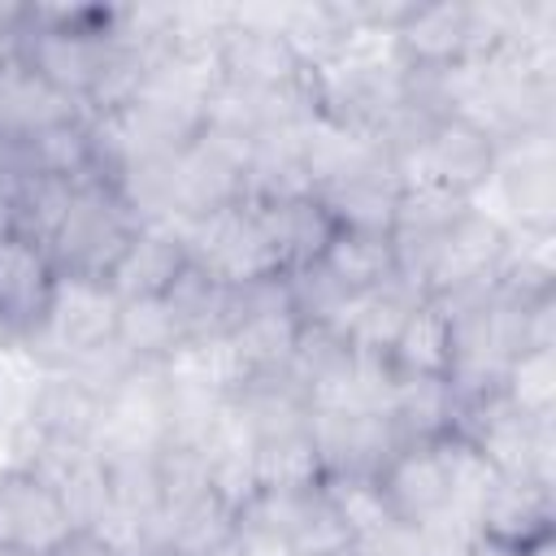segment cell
I'll use <instances>...</instances> for the list:
<instances>
[{
  "mask_svg": "<svg viewBox=\"0 0 556 556\" xmlns=\"http://www.w3.org/2000/svg\"><path fill=\"white\" fill-rule=\"evenodd\" d=\"M117 313H122V300L104 278L61 274L48 300V313L26 343L43 361V369H78L113 348Z\"/></svg>",
  "mask_w": 556,
  "mask_h": 556,
  "instance_id": "cell-1",
  "label": "cell"
},
{
  "mask_svg": "<svg viewBox=\"0 0 556 556\" xmlns=\"http://www.w3.org/2000/svg\"><path fill=\"white\" fill-rule=\"evenodd\" d=\"M135 230H139V217L126 208L117 187L100 182V178H87V182L74 187V200H70L61 226L52 230L48 252H52L56 274L109 278V269L117 265V256L126 252Z\"/></svg>",
  "mask_w": 556,
  "mask_h": 556,
  "instance_id": "cell-2",
  "label": "cell"
},
{
  "mask_svg": "<svg viewBox=\"0 0 556 556\" xmlns=\"http://www.w3.org/2000/svg\"><path fill=\"white\" fill-rule=\"evenodd\" d=\"M500 165V139L460 113H439L400 156L404 182H434L452 195L482 200Z\"/></svg>",
  "mask_w": 556,
  "mask_h": 556,
  "instance_id": "cell-3",
  "label": "cell"
},
{
  "mask_svg": "<svg viewBox=\"0 0 556 556\" xmlns=\"http://www.w3.org/2000/svg\"><path fill=\"white\" fill-rule=\"evenodd\" d=\"M248 156L252 143L200 130L182 152L169 161V222H200L208 213H222L230 204H243L248 195Z\"/></svg>",
  "mask_w": 556,
  "mask_h": 556,
  "instance_id": "cell-4",
  "label": "cell"
},
{
  "mask_svg": "<svg viewBox=\"0 0 556 556\" xmlns=\"http://www.w3.org/2000/svg\"><path fill=\"white\" fill-rule=\"evenodd\" d=\"M182 230V243L200 269H208L222 287H248L261 278L282 274L278 256L269 248V235L261 226L256 204H230L222 213H208L200 222H174Z\"/></svg>",
  "mask_w": 556,
  "mask_h": 556,
  "instance_id": "cell-5",
  "label": "cell"
},
{
  "mask_svg": "<svg viewBox=\"0 0 556 556\" xmlns=\"http://www.w3.org/2000/svg\"><path fill=\"white\" fill-rule=\"evenodd\" d=\"M486 195L495 200V208H486L508 230H556V139L517 135L500 143V165Z\"/></svg>",
  "mask_w": 556,
  "mask_h": 556,
  "instance_id": "cell-6",
  "label": "cell"
},
{
  "mask_svg": "<svg viewBox=\"0 0 556 556\" xmlns=\"http://www.w3.org/2000/svg\"><path fill=\"white\" fill-rule=\"evenodd\" d=\"M504 252H508V226L482 200H473L434 243L426 265V295L452 300V295L491 287L500 278Z\"/></svg>",
  "mask_w": 556,
  "mask_h": 556,
  "instance_id": "cell-7",
  "label": "cell"
},
{
  "mask_svg": "<svg viewBox=\"0 0 556 556\" xmlns=\"http://www.w3.org/2000/svg\"><path fill=\"white\" fill-rule=\"evenodd\" d=\"M556 530V495L530 478L495 473L473 508V534L508 556H526L552 543Z\"/></svg>",
  "mask_w": 556,
  "mask_h": 556,
  "instance_id": "cell-8",
  "label": "cell"
},
{
  "mask_svg": "<svg viewBox=\"0 0 556 556\" xmlns=\"http://www.w3.org/2000/svg\"><path fill=\"white\" fill-rule=\"evenodd\" d=\"M308 434L321 460V478H378L387 456L404 443L382 413H330L308 408Z\"/></svg>",
  "mask_w": 556,
  "mask_h": 556,
  "instance_id": "cell-9",
  "label": "cell"
},
{
  "mask_svg": "<svg viewBox=\"0 0 556 556\" xmlns=\"http://www.w3.org/2000/svg\"><path fill=\"white\" fill-rule=\"evenodd\" d=\"M70 530L65 504L48 478L26 465H0V547L48 556Z\"/></svg>",
  "mask_w": 556,
  "mask_h": 556,
  "instance_id": "cell-10",
  "label": "cell"
},
{
  "mask_svg": "<svg viewBox=\"0 0 556 556\" xmlns=\"http://www.w3.org/2000/svg\"><path fill=\"white\" fill-rule=\"evenodd\" d=\"M56 278L61 274L52 265V252L39 239L22 230L0 235V334L30 339L48 313Z\"/></svg>",
  "mask_w": 556,
  "mask_h": 556,
  "instance_id": "cell-11",
  "label": "cell"
},
{
  "mask_svg": "<svg viewBox=\"0 0 556 556\" xmlns=\"http://www.w3.org/2000/svg\"><path fill=\"white\" fill-rule=\"evenodd\" d=\"M395 48L413 78H430L469 61V0H413L395 26Z\"/></svg>",
  "mask_w": 556,
  "mask_h": 556,
  "instance_id": "cell-12",
  "label": "cell"
},
{
  "mask_svg": "<svg viewBox=\"0 0 556 556\" xmlns=\"http://www.w3.org/2000/svg\"><path fill=\"white\" fill-rule=\"evenodd\" d=\"M217 74L235 91H278L291 87L295 78L308 74V65L295 56V48L278 30H256V26H226L217 39Z\"/></svg>",
  "mask_w": 556,
  "mask_h": 556,
  "instance_id": "cell-13",
  "label": "cell"
},
{
  "mask_svg": "<svg viewBox=\"0 0 556 556\" xmlns=\"http://www.w3.org/2000/svg\"><path fill=\"white\" fill-rule=\"evenodd\" d=\"M191 265V252L182 243V230L174 222H143L117 265L109 269V287L117 300H156L169 295V287Z\"/></svg>",
  "mask_w": 556,
  "mask_h": 556,
  "instance_id": "cell-14",
  "label": "cell"
},
{
  "mask_svg": "<svg viewBox=\"0 0 556 556\" xmlns=\"http://www.w3.org/2000/svg\"><path fill=\"white\" fill-rule=\"evenodd\" d=\"M400 191H404V174H400V161L391 152H382L374 165L348 174L343 182L317 191V200L330 208V217L339 226H352V230H378V235H391V222H395V204H400Z\"/></svg>",
  "mask_w": 556,
  "mask_h": 556,
  "instance_id": "cell-15",
  "label": "cell"
},
{
  "mask_svg": "<svg viewBox=\"0 0 556 556\" xmlns=\"http://www.w3.org/2000/svg\"><path fill=\"white\" fill-rule=\"evenodd\" d=\"M256 213H261V226L269 235V248H274L282 274L317 265L321 252L330 248L334 230H339V222L330 217V208L313 191L308 195H291V200L256 204Z\"/></svg>",
  "mask_w": 556,
  "mask_h": 556,
  "instance_id": "cell-16",
  "label": "cell"
},
{
  "mask_svg": "<svg viewBox=\"0 0 556 556\" xmlns=\"http://www.w3.org/2000/svg\"><path fill=\"white\" fill-rule=\"evenodd\" d=\"M74 117H83V109L65 100L56 87H48L39 74H30L17 56L0 65V143H22Z\"/></svg>",
  "mask_w": 556,
  "mask_h": 556,
  "instance_id": "cell-17",
  "label": "cell"
},
{
  "mask_svg": "<svg viewBox=\"0 0 556 556\" xmlns=\"http://www.w3.org/2000/svg\"><path fill=\"white\" fill-rule=\"evenodd\" d=\"M382 361L395 378H447V369H452V313L430 295L417 300L413 313L400 321Z\"/></svg>",
  "mask_w": 556,
  "mask_h": 556,
  "instance_id": "cell-18",
  "label": "cell"
},
{
  "mask_svg": "<svg viewBox=\"0 0 556 556\" xmlns=\"http://www.w3.org/2000/svg\"><path fill=\"white\" fill-rule=\"evenodd\" d=\"M100 395L104 391L91 387L78 369H48L26 430H35L43 439H65V443H91Z\"/></svg>",
  "mask_w": 556,
  "mask_h": 556,
  "instance_id": "cell-19",
  "label": "cell"
},
{
  "mask_svg": "<svg viewBox=\"0 0 556 556\" xmlns=\"http://www.w3.org/2000/svg\"><path fill=\"white\" fill-rule=\"evenodd\" d=\"M235 526H239V513L208 486L161 513L156 547L161 556H208L235 539Z\"/></svg>",
  "mask_w": 556,
  "mask_h": 556,
  "instance_id": "cell-20",
  "label": "cell"
},
{
  "mask_svg": "<svg viewBox=\"0 0 556 556\" xmlns=\"http://www.w3.org/2000/svg\"><path fill=\"white\" fill-rule=\"evenodd\" d=\"M317 265H321L348 295L378 291V287H387L391 278H400L391 235L352 230V226H339V230H334V239H330V248L321 252Z\"/></svg>",
  "mask_w": 556,
  "mask_h": 556,
  "instance_id": "cell-21",
  "label": "cell"
},
{
  "mask_svg": "<svg viewBox=\"0 0 556 556\" xmlns=\"http://www.w3.org/2000/svg\"><path fill=\"white\" fill-rule=\"evenodd\" d=\"M187 326L174 313V304L165 295L156 300H122L117 313V352L130 365H165L182 343H187Z\"/></svg>",
  "mask_w": 556,
  "mask_h": 556,
  "instance_id": "cell-22",
  "label": "cell"
},
{
  "mask_svg": "<svg viewBox=\"0 0 556 556\" xmlns=\"http://www.w3.org/2000/svg\"><path fill=\"white\" fill-rule=\"evenodd\" d=\"M252 465H256V486L261 491H308V486H317L321 482V460H317V447H313V434H308V417L256 434Z\"/></svg>",
  "mask_w": 556,
  "mask_h": 556,
  "instance_id": "cell-23",
  "label": "cell"
},
{
  "mask_svg": "<svg viewBox=\"0 0 556 556\" xmlns=\"http://www.w3.org/2000/svg\"><path fill=\"white\" fill-rule=\"evenodd\" d=\"M387 417L404 443H417V439L456 434L460 408H456L447 378H395L391 400H387Z\"/></svg>",
  "mask_w": 556,
  "mask_h": 556,
  "instance_id": "cell-24",
  "label": "cell"
},
{
  "mask_svg": "<svg viewBox=\"0 0 556 556\" xmlns=\"http://www.w3.org/2000/svg\"><path fill=\"white\" fill-rule=\"evenodd\" d=\"M500 400L530 421H556V348L517 352L504 365Z\"/></svg>",
  "mask_w": 556,
  "mask_h": 556,
  "instance_id": "cell-25",
  "label": "cell"
},
{
  "mask_svg": "<svg viewBox=\"0 0 556 556\" xmlns=\"http://www.w3.org/2000/svg\"><path fill=\"white\" fill-rule=\"evenodd\" d=\"M43 361L30 352L26 339H9L0 334V426L13 434L30 421L35 413V395L43 387Z\"/></svg>",
  "mask_w": 556,
  "mask_h": 556,
  "instance_id": "cell-26",
  "label": "cell"
},
{
  "mask_svg": "<svg viewBox=\"0 0 556 556\" xmlns=\"http://www.w3.org/2000/svg\"><path fill=\"white\" fill-rule=\"evenodd\" d=\"M74 187L78 182H65V178L17 174L13 178V222H17V230L48 248L52 230L61 226V217H65V208L74 200Z\"/></svg>",
  "mask_w": 556,
  "mask_h": 556,
  "instance_id": "cell-27",
  "label": "cell"
},
{
  "mask_svg": "<svg viewBox=\"0 0 556 556\" xmlns=\"http://www.w3.org/2000/svg\"><path fill=\"white\" fill-rule=\"evenodd\" d=\"M321 491L330 495L334 513L343 517L352 543L365 539L369 530H378L391 513H387V500L378 491V478H321Z\"/></svg>",
  "mask_w": 556,
  "mask_h": 556,
  "instance_id": "cell-28",
  "label": "cell"
},
{
  "mask_svg": "<svg viewBox=\"0 0 556 556\" xmlns=\"http://www.w3.org/2000/svg\"><path fill=\"white\" fill-rule=\"evenodd\" d=\"M352 547H356L361 556H434L426 530L413 526V521H400V517H387L378 530H369V534L356 539Z\"/></svg>",
  "mask_w": 556,
  "mask_h": 556,
  "instance_id": "cell-29",
  "label": "cell"
},
{
  "mask_svg": "<svg viewBox=\"0 0 556 556\" xmlns=\"http://www.w3.org/2000/svg\"><path fill=\"white\" fill-rule=\"evenodd\" d=\"M235 556H295L291 539L269 526L265 517H252V513H239V526H235Z\"/></svg>",
  "mask_w": 556,
  "mask_h": 556,
  "instance_id": "cell-30",
  "label": "cell"
},
{
  "mask_svg": "<svg viewBox=\"0 0 556 556\" xmlns=\"http://www.w3.org/2000/svg\"><path fill=\"white\" fill-rule=\"evenodd\" d=\"M48 556H122V552L113 547V539H109L104 530H96V526H78V530H70Z\"/></svg>",
  "mask_w": 556,
  "mask_h": 556,
  "instance_id": "cell-31",
  "label": "cell"
},
{
  "mask_svg": "<svg viewBox=\"0 0 556 556\" xmlns=\"http://www.w3.org/2000/svg\"><path fill=\"white\" fill-rule=\"evenodd\" d=\"M9 230H17V222H13V178L0 174V235H9Z\"/></svg>",
  "mask_w": 556,
  "mask_h": 556,
  "instance_id": "cell-32",
  "label": "cell"
},
{
  "mask_svg": "<svg viewBox=\"0 0 556 556\" xmlns=\"http://www.w3.org/2000/svg\"><path fill=\"white\" fill-rule=\"evenodd\" d=\"M447 556H508V552H500V547H491V543H482V539H469L465 547H456V552H447Z\"/></svg>",
  "mask_w": 556,
  "mask_h": 556,
  "instance_id": "cell-33",
  "label": "cell"
},
{
  "mask_svg": "<svg viewBox=\"0 0 556 556\" xmlns=\"http://www.w3.org/2000/svg\"><path fill=\"white\" fill-rule=\"evenodd\" d=\"M526 556H552V543H543V547H534V552H526Z\"/></svg>",
  "mask_w": 556,
  "mask_h": 556,
  "instance_id": "cell-34",
  "label": "cell"
},
{
  "mask_svg": "<svg viewBox=\"0 0 556 556\" xmlns=\"http://www.w3.org/2000/svg\"><path fill=\"white\" fill-rule=\"evenodd\" d=\"M326 556H361L356 547H339V552H326Z\"/></svg>",
  "mask_w": 556,
  "mask_h": 556,
  "instance_id": "cell-35",
  "label": "cell"
},
{
  "mask_svg": "<svg viewBox=\"0 0 556 556\" xmlns=\"http://www.w3.org/2000/svg\"><path fill=\"white\" fill-rule=\"evenodd\" d=\"M0 556H35V552H17V547H0Z\"/></svg>",
  "mask_w": 556,
  "mask_h": 556,
  "instance_id": "cell-36",
  "label": "cell"
},
{
  "mask_svg": "<svg viewBox=\"0 0 556 556\" xmlns=\"http://www.w3.org/2000/svg\"><path fill=\"white\" fill-rule=\"evenodd\" d=\"M0 174H4V143H0ZM9 178V174H4Z\"/></svg>",
  "mask_w": 556,
  "mask_h": 556,
  "instance_id": "cell-37",
  "label": "cell"
},
{
  "mask_svg": "<svg viewBox=\"0 0 556 556\" xmlns=\"http://www.w3.org/2000/svg\"><path fill=\"white\" fill-rule=\"evenodd\" d=\"M0 65H4V61H0Z\"/></svg>",
  "mask_w": 556,
  "mask_h": 556,
  "instance_id": "cell-38",
  "label": "cell"
}]
</instances>
